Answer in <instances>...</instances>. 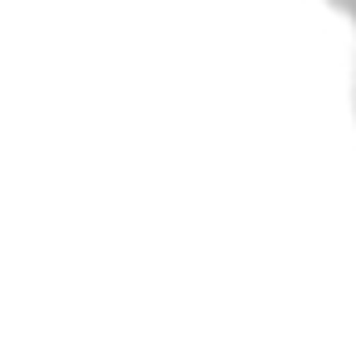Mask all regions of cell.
I'll return each instance as SVG.
<instances>
[{
	"label": "cell",
	"instance_id": "6da1fadb",
	"mask_svg": "<svg viewBox=\"0 0 356 360\" xmlns=\"http://www.w3.org/2000/svg\"><path fill=\"white\" fill-rule=\"evenodd\" d=\"M327 4H331L340 17H348V21H352V30H356V0H327Z\"/></svg>",
	"mask_w": 356,
	"mask_h": 360
},
{
	"label": "cell",
	"instance_id": "7a4b0ae2",
	"mask_svg": "<svg viewBox=\"0 0 356 360\" xmlns=\"http://www.w3.org/2000/svg\"><path fill=\"white\" fill-rule=\"evenodd\" d=\"M352 113H356V55H352Z\"/></svg>",
	"mask_w": 356,
	"mask_h": 360
}]
</instances>
